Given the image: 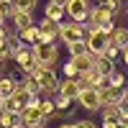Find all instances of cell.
<instances>
[{"instance_id":"cell-1","label":"cell","mask_w":128,"mask_h":128,"mask_svg":"<svg viewBox=\"0 0 128 128\" xmlns=\"http://www.w3.org/2000/svg\"><path fill=\"white\" fill-rule=\"evenodd\" d=\"M31 54H34L41 69H54V64L59 62V46L51 44V41H36L31 46Z\"/></svg>"},{"instance_id":"cell-2","label":"cell","mask_w":128,"mask_h":128,"mask_svg":"<svg viewBox=\"0 0 128 128\" xmlns=\"http://www.w3.org/2000/svg\"><path fill=\"white\" fill-rule=\"evenodd\" d=\"M87 23H90V20H87ZM108 44H110V36L105 34L100 26H92V23H90V31H87V36H84V46H87V54L100 56L102 51L108 49Z\"/></svg>"},{"instance_id":"cell-3","label":"cell","mask_w":128,"mask_h":128,"mask_svg":"<svg viewBox=\"0 0 128 128\" xmlns=\"http://www.w3.org/2000/svg\"><path fill=\"white\" fill-rule=\"evenodd\" d=\"M90 31V23H77V20H59V41L69 44V41L84 38Z\"/></svg>"},{"instance_id":"cell-4","label":"cell","mask_w":128,"mask_h":128,"mask_svg":"<svg viewBox=\"0 0 128 128\" xmlns=\"http://www.w3.org/2000/svg\"><path fill=\"white\" fill-rule=\"evenodd\" d=\"M34 74H36V80H38V84H41V92H38V95H44V98H54L56 90H59V77H56V72H54V69H41L38 64H36Z\"/></svg>"},{"instance_id":"cell-5","label":"cell","mask_w":128,"mask_h":128,"mask_svg":"<svg viewBox=\"0 0 128 128\" xmlns=\"http://www.w3.org/2000/svg\"><path fill=\"white\" fill-rule=\"evenodd\" d=\"M64 13L69 16V20L87 23V16H90V0H67V5H64Z\"/></svg>"},{"instance_id":"cell-6","label":"cell","mask_w":128,"mask_h":128,"mask_svg":"<svg viewBox=\"0 0 128 128\" xmlns=\"http://www.w3.org/2000/svg\"><path fill=\"white\" fill-rule=\"evenodd\" d=\"M13 62H16V67L23 74H34V69H36V59L31 54V46H20L13 54Z\"/></svg>"},{"instance_id":"cell-7","label":"cell","mask_w":128,"mask_h":128,"mask_svg":"<svg viewBox=\"0 0 128 128\" xmlns=\"http://www.w3.org/2000/svg\"><path fill=\"white\" fill-rule=\"evenodd\" d=\"M74 102H80L84 110H90V113H98L100 110V100H98V90H92V87H84L77 92V98H74Z\"/></svg>"},{"instance_id":"cell-8","label":"cell","mask_w":128,"mask_h":128,"mask_svg":"<svg viewBox=\"0 0 128 128\" xmlns=\"http://www.w3.org/2000/svg\"><path fill=\"white\" fill-rule=\"evenodd\" d=\"M38 41H51V44H56L59 41V23L44 18L38 23Z\"/></svg>"},{"instance_id":"cell-9","label":"cell","mask_w":128,"mask_h":128,"mask_svg":"<svg viewBox=\"0 0 128 128\" xmlns=\"http://www.w3.org/2000/svg\"><path fill=\"white\" fill-rule=\"evenodd\" d=\"M113 18L115 16L105 5H100V3L95 5V8H90V16H87V20H90L92 26H108V23H113Z\"/></svg>"},{"instance_id":"cell-10","label":"cell","mask_w":128,"mask_h":128,"mask_svg":"<svg viewBox=\"0 0 128 128\" xmlns=\"http://www.w3.org/2000/svg\"><path fill=\"white\" fill-rule=\"evenodd\" d=\"M10 100H13V102L18 105V108L23 110L26 105H36V102H38V95H31V92L23 87V84H18V90H16L13 95H10Z\"/></svg>"},{"instance_id":"cell-11","label":"cell","mask_w":128,"mask_h":128,"mask_svg":"<svg viewBox=\"0 0 128 128\" xmlns=\"http://www.w3.org/2000/svg\"><path fill=\"white\" fill-rule=\"evenodd\" d=\"M16 38H18L23 46H34L36 41H38V26L31 23V26H26V28H18V31H16Z\"/></svg>"},{"instance_id":"cell-12","label":"cell","mask_w":128,"mask_h":128,"mask_svg":"<svg viewBox=\"0 0 128 128\" xmlns=\"http://www.w3.org/2000/svg\"><path fill=\"white\" fill-rule=\"evenodd\" d=\"M69 62L74 64V69H77V74H82V72H87V69H92L95 67V56L92 54H77V56H69Z\"/></svg>"},{"instance_id":"cell-13","label":"cell","mask_w":128,"mask_h":128,"mask_svg":"<svg viewBox=\"0 0 128 128\" xmlns=\"http://www.w3.org/2000/svg\"><path fill=\"white\" fill-rule=\"evenodd\" d=\"M77 92H80V87H77V82H74V80H69V77L59 80L56 95H62V98H67V100H74V98H77Z\"/></svg>"},{"instance_id":"cell-14","label":"cell","mask_w":128,"mask_h":128,"mask_svg":"<svg viewBox=\"0 0 128 128\" xmlns=\"http://www.w3.org/2000/svg\"><path fill=\"white\" fill-rule=\"evenodd\" d=\"M18 80L16 77H8V74H3V77H0V100H8L10 95H13L16 90H18Z\"/></svg>"},{"instance_id":"cell-15","label":"cell","mask_w":128,"mask_h":128,"mask_svg":"<svg viewBox=\"0 0 128 128\" xmlns=\"http://www.w3.org/2000/svg\"><path fill=\"white\" fill-rule=\"evenodd\" d=\"M10 20H13V26H16V31H18V28H26V26L34 23V16L26 13V10H16V8H13V16H10Z\"/></svg>"},{"instance_id":"cell-16","label":"cell","mask_w":128,"mask_h":128,"mask_svg":"<svg viewBox=\"0 0 128 128\" xmlns=\"http://www.w3.org/2000/svg\"><path fill=\"white\" fill-rule=\"evenodd\" d=\"M95 69L100 72V77H110L113 74V69H115V64H113V59H108V56H95Z\"/></svg>"},{"instance_id":"cell-17","label":"cell","mask_w":128,"mask_h":128,"mask_svg":"<svg viewBox=\"0 0 128 128\" xmlns=\"http://www.w3.org/2000/svg\"><path fill=\"white\" fill-rule=\"evenodd\" d=\"M110 44L115 49H126L128 46V28H113L110 31Z\"/></svg>"},{"instance_id":"cell-18","label":"cell","mask_w":128,"mask_h":128,"mask_svg":"<svg viewBox=\"0 0 128 128\" xmlns=\"http://www.w3.org/2000/svg\"><path fill=\"white\" fill-rule=\"evenodd\" d=\"M44 16L49 18V20H54V23H59V20H64V8L62 5H56V3H49L46 0V8H44Z\"/></svg>"},{"instance_id":"cell-19","label":"cell","mask_w":128,"mask_h":128,"mask_svg":"<svg viewBox=\"0 0 128 128\" xmlns=\"http://www.w3.org/2000/svg\"><path fill=\"white\" fill-rule=\"evenodd\" d=\"M54 108H56V115H64V113H74V100H67L62 95H54Z\"/></svg>"},{"instance_id":"cell-20","label":"cell","mask_w":128,"mask_h":128,"mask_svg":"<svg viewBox=\"0 0 128 128\" xmlns=\"http://www.w3.org/2000/svg\"><path fill=\"white\" fill-rule=\"evenodd\" d=\"M98 100H100V105L115 102V100H118V90H113V87H108V84H102V87H98Z\"/></svg>"},{"instance_id":"cell-21","label":"cell","mask_w":128,"mask_h":128,"mask_svg":"<svg viewBox=\"0 0 128 128\" xmlns=\"http://www.w3.org/2000/svg\"><path fill=\"white\" fill-rule=\"evenodd\" d=\"M100 115H102V120H118V118H120L118 102H108V105H100Z\"/></svg>"},{"instance_id":"cell-22","label":"cell","mask_w":128,"mask_h":128,"mask_svg":"<svg viewBox=\"0 0 128 128\" xmlns=\"http://www.w3.org/2000/svg\"><path fill=\"white\" fill-rule=\"evenodd\" d=\"M18 123H20L18 113H8V110L0 108V128H13V126H18Z\"/></svg>"},{"instance_id":"cell-23","label":"cell","mask_w":128,"mask_h":128,"mask_svg":"<svg viewBox=\"0 0 128 128\" xmlns=\"http://www.w3.org/2000/svg\"><path fill=\"white\" fill-rule=\"evenodd\" d=\"M105 84H108V87H113V90H120V87H126V74L123 72H118V69H113V74H110V77H108V82H105Z\"/></svg>"},{"instance_id":"cell-24","label":"cell","mask_w":128,"mask_h":128,"mask_svg":"<svg viewBox=\"0 0 128 128\" xmlns=\"http://www.w3.org/2000/svg\"><path fill=\"white\" fill-rule=\"evenodd\" d=\"M20 84H23L31 95H38V92H41V84H38V80H36V74H23Z\"/></svg>"},{"instance_id":"cell-25","label":"cell","mask_w":128,"mask_h":128,"mask_svg":"<svg viewBox=\"0 0 128 128\" xmlns=\"http://www.w3.org/2000/svg\"><path fill=\"white\" fill-rule=\"evenodd\" d=\"M38 110H41V115H44V118H51V115H56V108H54V100H51V98H44V100H41L38 98Z\"/></svg>"},{"instance_id":"cell-26","label":"cell","mask_w":128,"mask_h":128,"mask_svg":"<svg viewBox=\"0 0 128 128\" xmlns=\"http://www.w3.org/2000/svg\"><path fill=\"white\" fill-rule=\"evenodd\" d=\"M67 51H69V56H77V54H84V51H87V46H84V38H77V41H69V44H67Z\"/></svg>"},{"instance_id":"cell-27","label":"cell","mask_w":128,"mask_h":128,"mask_svg":"<svg viewBox=\"0 0 128 128\" xmlns=\"http://www.w3.org/2000/svg\"><path fill=\"white\" fill-rule=\"evenodd\" d=\"M13 8L16 10H26V13H34L36 0H13Z\"/></svg>"},{"instance_id":"cell-28","label":"cell","mask_w":128,"mask_h":128,"mask_svg":"<svg viewBox=\"0 0 128 128\" xmlns=\"http://www.w3.org/2000/svg\"><path fill=\"white\" fill-rule=\"evenodd\" d=\"M98 3H100V5H105V8H108L113 16H115V13H118V10L123 8V0H98Z\"/></svg>"},{"instance_id":"cell-29","label":"cell","mask_w":128,"mask_h":128,"mask_svg":"<svg viewBox=\"0 0 128 128\" xmlns=\"http://www.w3.org/2000/svg\"><path fill=\"white\" fill-rule=\"evenodd\" d=\"M0 16L8 20L10 16H13V5H10V3H3V0H0Z\"/></svg>"},{"instance_id":"cell-30","label":"cell","mask_w":128,"mask_h":128,"mask_svg":"<svg viewBox=\"0 0 128 128\" xmlns=\"http://www.w3.org/2000/svg\"><path fill=\"white\" fill-rule=\"evenodd\" d=\"M64 77H69V80L77 77V69H74V64H72V62H64Z\"/></svg>"},{"instance_id":"cell-31","label":"cell","mask_w":128,"mask_h":128,"mask_svg":"<svg viewBox=\"0 0 128 128\" xmlns=\"http://www.w3.org/2000/svg\"><path fill=\"white\" fill-rule=\"evenodd\" d=\"M118 54H120V49H115L113 44H108V49L102 51V56H108V59H113V62H115V56H118Z\"/></svg>"},{"instance_id":"cell-32","label":"cell","mask_w":128,"mask_h":128,"mask_svg":"<svg viewBox=\"0 0 128 128\" xmlns=\"http://www.w3.org/2000/svg\"><path fill=\"white\" fill-rule=\"evenodd\" d=\"M74 128H98V123H92V120H74Z\"/></svg>"},{"instance_id":"cell-33","label":"cell","mask_w":128,"mask_h":128,"mask_svg":"<svg viewBox=\"0 0 128 128\" xmlns=\"http://www.w3.org/2000/svg\"><path fill=\"white\" fill-rule=\"evenodd\" d=\"M8 36H10V34H8V28L3 26V28H0V49L5 46V41H8Z\"/></svg>"},{"instance_id":"cell-34","label":"cell","mask_w":128,"mask_h":128,"mask_svg":"<svg viewBox=\"0 0 128 128\" xmlns=\"http://www.w3.org/2000/svg\"><path fill=\"white\" fill-rule=\"evenodd\" d=\"M102 128H118V120H102Z\"/></svg>"},{"instance_id":"cell-35","label":"cell","mask_w":128,"mask_h":128,"mask_svg":"<svg viewBox=\"0 0 128 128\" xmlns=\"http://www.w3.org/2000/svg\"><path fill=\"white\" fill-rule=\"evenodd\" d=\"M120 54H123V62L128 64V46H126V49H120Z\"/></svg>"},{"instance_id":"cell-36","label":"cell","mask_w":128,"mask_h":128,"mask_svg":"<svg viewBox=\"0 0 128 128\" xmlns=\"http://www.w3.org/2000/svg\"><path fill=\"white\" fill-rule=\"evenodd\" d=\"M118 126H120V128H128V118H120V120H118Z\"/></svg>"},{"instance_id":"cell-37","label":"cell","mask_w":128,"mask_h":128,"mask_svg":"<svg viewBox=\"0 0 128 128\" xmlns=\"http://www.w3.org/2000/svg\"><path fill=\"white\" fill-rule=\"evenodd\" d=\"M59 128H74V123H72V120H67V123H62Z\"/></svg>"},{"instance_id":"cell-38","label":"cell","mask_w":128,"mask_h":128,"mask_svg":"<svg viewBox=\"0 0 128 128\" xmlns=\"http://www.w3.org/2000/svg\"><path fill=\"white\" fill-rule=\"evenodd\" d=\"M49 3H56V5H62V8H64V5H67V0H49Z\"/></svg>"},{"instance_id":"cell-39","label":"cell","mask_w":128,"mask_h":128,"mask_svg":"<svg viewBox=\"0 0 128 128\" xmlns=\"http://www.w3.org/2000/svg\"><path fill=\"white\" fill-rule=\"evenodd\" d=\"M3 69H5V62H0V77H3Z\"/></svg>"},{"instance_id":"cell-40","label":"cell","mask_w":128,"mask_h":128,"mask_svg":"<svg viewBox=\"0 0 128 128\" xmlns=\"http://www.w3.org/2000/svg\"><path fill=\"white\" fill-rule=\"evenodd\" d=\"M3 26H5V18H3V16H0V28H3Z\"/></svg>"},{"instance_id":"cell-41","label":"cell","mask_w":128,"mask_h":128,"mask_svg":"<svg viewBox=\"0 0 128 128\" xmlns=\"http://www.w3.org/2000/svg\"><path fill=\"white\" fill-rule=\"evenodd\" d=\"M13 128H26V126H23V123H18V126H13Z\"/></svg>"},{"instance_id":"cell-42","label":"cell","mask_w":128,"mask_h":128,"mask_svg":"<svg viewBox=\"0 0 128 128\" xmlns=\"http://www.w3.org/2000/svg\"><path fill=\"white\" fill-rule=\"evenodd\" d=\"M126 16H128V0H126Z\"/></svg>"},{"instance_id":"cell-43","label":"cell","mask_w":128,"mask_h":128,"mask_svg":"<svg viewBox=\"0 0 128 128\" xmlns=\"http://www.w3.org/2000/svg\"><path fill=\"white\" fill-rule=\"evenodd\" d=\"M123 74H126V82H128V69H126V72H123Z\"/></svg>"},{"instance_id":"cell-44","label":"cell","mask_w":128,"mask_h":128,"mask_svg":"<svg viewBox=\"0 0 128 128\" xmlns=\"http://www.w3.org/2000/svg\"><path fill=\"white\" fill-rule=\"evenodd\" d=\"M0 102H3V100H0Z\"/></svg>"}]
</instances>
